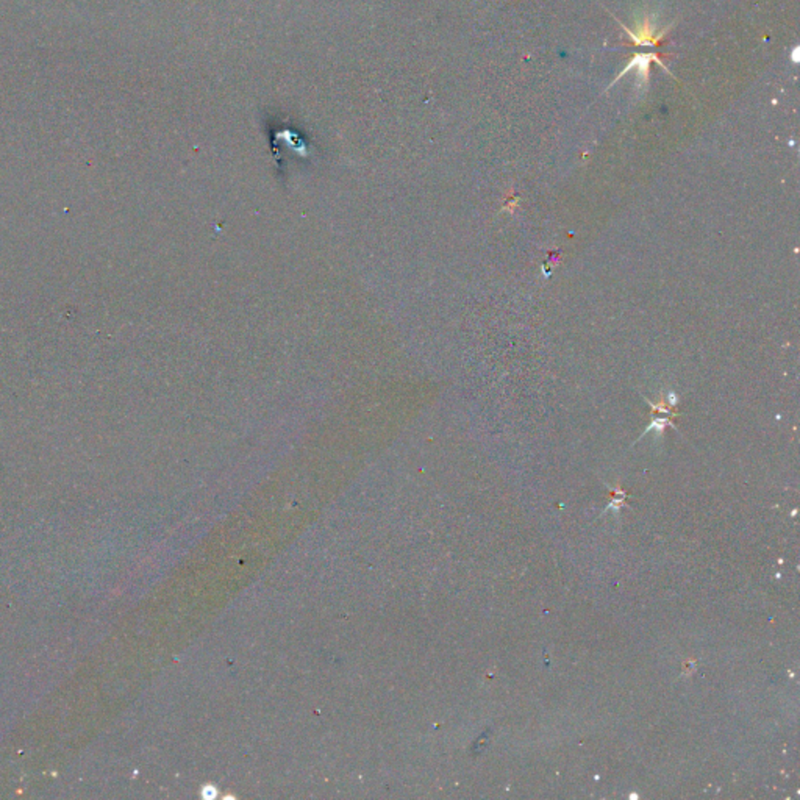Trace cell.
Returning <instances> with one entry per match:
<instances>
[{"instance_id": "7a4b0ae2", "label": "cell", "mask_w": 800, "mask_h": 800, "mask_svg": "<svg viewBox=\"0 0 800 800\" xmlns=\"http://www.w3.org/2000/svg\"><path fill=\"white\" fill-rule=\"evenodd\" d=\"M652 60H653V61H657V63H658L659 66H663V68H664L663 61L659 60V58L657 57V55H651V53H638L636 57L633 58V61H631V63H629V66H625V69H624L622 72H620V75H618L616 80H613V83H616L620 77H624V75L627 74V72L631 71V69H633V68H636L638 71H640V75H641V78H642V82H646V80H647V69H649V64H651V61H652Z\"/></svg>"}, {"instance_id": "6da1fadb", "label": "cell", "mask_w": 800, "mask_h": 800, "mask_svg": "<svg viewBox=\"0 0 800 800\" xmlns=\"http://www.w3.org/2000/svg\"><path fill=\"white\" fill-rule=\"evenodd\" d=\"M622 29L625 32H629L630 38L633 39V43L636 44V46H657V44L659 41H662V38L664 36L666 30H668V29H666L662 33H658L657 36H653V25L651 24V21H649V16H646L644 22H642V24H638L636 25V30H638L636 33L630 32L629 29H625L624 25H622Z\"/></svg>"}]
</instances>
